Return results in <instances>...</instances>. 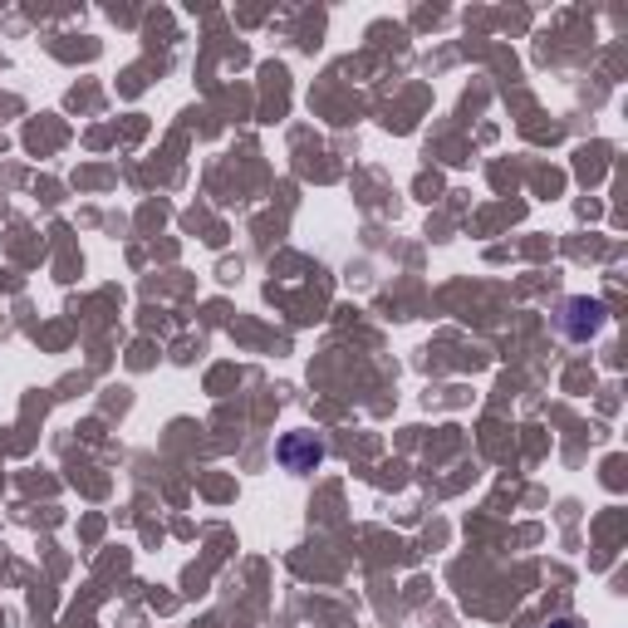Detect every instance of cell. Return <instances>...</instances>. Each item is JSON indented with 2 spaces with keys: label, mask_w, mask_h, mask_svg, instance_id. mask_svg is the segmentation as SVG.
Masks as SVG:
<instances>
[{
  "label": "cell",
  "mask_w": 628,
  "mask_h": 628,
  "mask_svg": "<svg viewBox=\"0 0 628 628\" xmlns=\"http://www.w3.org/2000/svg\"><path fill=\"white\" fill-rule=\"evenodd\" d=\"M604 319H609V310H604V300H590V295H570L560 310V334L574 344H590L594 334L604 329Z\"/></svg>",
  "instance_id": "cell-1"
},
{
  "label": "cell",
  "mask_w": 628,
  "mask_h": 628,
  "mask_svg": "<svg viewBox=\"0 0 628 628\" xmlns=\"http://www.w3.org/2000/svg\"><path fill=\"white\" fill-rule=\"evenodd\" d=\"M276 462H280V472H290V476H310L324 462V442L314 438V432H286V438L276 442Z\"/></svg>",
  "instance_id": "cell-2"
},
{
  "label": "cell",
  "mask_w": 628,
  "mask_h": 628,
  "mask_svg": "<svg viewBox=\"0 0 628 628\" xmlns=\"http://www.w3.org/2000/svg\"><path fill=\"white\" fill-rule=\"evenodd\" d=\"M550 628H580L574 619H550Z\"/></svg>",
  "instance_id": "cell-3"
}]
</instances>
